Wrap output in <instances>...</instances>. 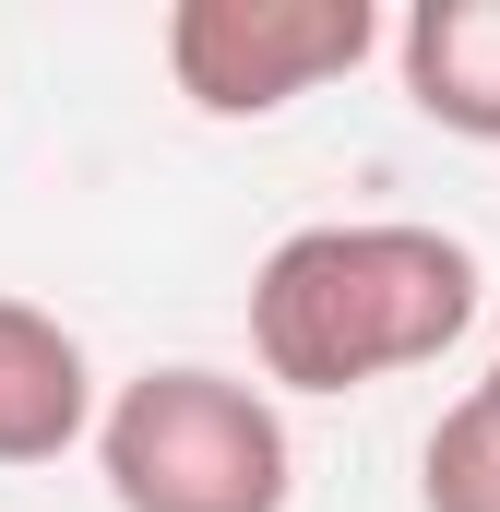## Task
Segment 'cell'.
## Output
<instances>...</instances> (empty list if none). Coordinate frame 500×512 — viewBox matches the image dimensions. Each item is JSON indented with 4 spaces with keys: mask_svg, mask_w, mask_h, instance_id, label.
<instances>
[{
    "mask_svg": "<svg viewBox=\"0 0 500 512\" xmlns=\"http://www.w3.org/2000/svg\"><path fill=\"white\" fill-rule=\"evenodd\" d=\"M477 322V251L441 227H298L250 274V358L286 393H370Z\"/></svg>",
    "mask_w": 500,
    "mask_h": 512,
    "instance_id": "1",
    "label": "cell"
},
{
    "mask_svg": "<svg viewBox=\"0 0 500 512\" xmlns=\"http://www.w3.org/2000/svg\"><path fill=\"white\" fill-rule=\"evenodd\" d=\"M96 465L120 512H286L298 453L274 393L227 382V370H143L120 405L96 417Z\"/></svg>",
    "mask_w": 500,
    "mask_h": 512,
    "instance_id": "2",
    "label": "cell"
},
{
    "mask_svg": "<svg viewBox=\"0 0 500 512\" xmlns=\"http://www.w3.org/2000/svg\"><path fill=\"white\" fill-rule=\"evenodd\" d=\"M417 501L429 512H500V417L477 393L441 405V429H429V453H417Z\"/></svg>",
    "mask_w": 500,
    "mask_h": 512,
    "instance_id": "6",
    "label": "cell"
},
{
    "mask_svg": "<svg viewBox=\"0 0 500 512\" xmlns=\"http://www.w3.org/2000/svg\"><path fill=\"white\" fill-rule=\"evenodd\" d=\"M381 48L370 0H179L167 12V72L203 120H274L358 72Z\"/></svg>",
    "mask_w": 500,
    "mask_h": 512,
    "instance_id": "3",
    "label": "cell"
},
{
    "mask_svg": "<svg viewBox=\"0 0 500 512\" xmlns=\"http://www.w3.org/2000/svg\"><path fill=\"white\" fill-rule=\"evenodd\" d=\"M393 60H405V96L429 131L500 143V0H417Z\"/></svg>",
    "mask_w": 500,
    "mask_h": 512,
    "instance_id": "5",
    "label": "cell"
},
{
    "mask_svg": "<svg viewBox=\"0 0 500 512\" xmlns=\"http://www.w3.org/2000/svg\"><path fill=\"white\" fill-rule=\"evenodd\" d=\"M84 429H96L84 334L36 298H0V465H60Z\"/></svg>",
    "mask_w": 500,
    "mask_h": 512,
    "instance_id": "4",
    "label": "cell"
},
{
    "mask_svg": "<svg viewBox=\"0 0 500 512\" xmlns=\"http://www.w3.org/2000/svg\"><path fill=\"white\" fill-rule=\"evenodd\" d=\"M477 405H489V417H500V358H489V382H477Z\"/></svg>",
    "mask_w": 500,
    "mask_h": 512,
    "instance_id": "7",
    "label": "cell"
}]
</instances>
